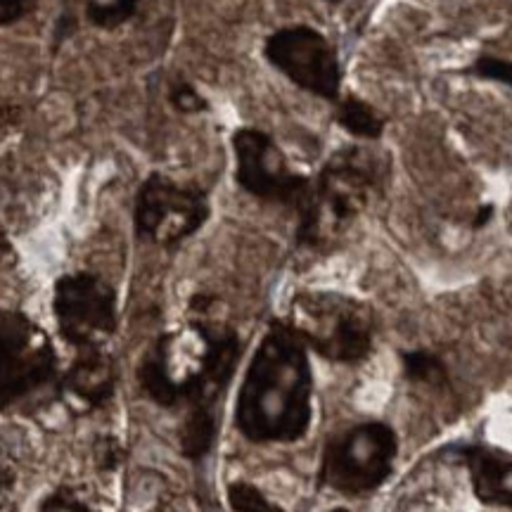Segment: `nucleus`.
Returning a JSON list of instances; mask_svg holds the SVG:
<instances>
[{
	"label": "nucleus",
	"mask_w": 512,
	"mask_h": 512,
	"mask_svg": "<svg viewBox=\"0 0 512 512\" xmlns=\"http://www.w3.org/2000/svg\"><path fill=\"white\" fill-rule=\"evenodd\" d=\"M240 432L252 441H294L311 420V368L304 342L275 323L249 363L238 411Z\"/></svg>",
	"instance_id": "obj_1"
},
{
	"label": "nucleus",
	"mask_w": 512,
	"mask_h": 512,
	"mask_svg": "<svg viewBox=\"0 0 512 512\" xmlns=\"http://www.w3.org/2000/svg\"><path fill=\"white\" fill-rule=\"evenodd\" d=\"M240 358V339L226 325H183L155 344L140 368L143 389L157 403H209L226 387Z\"/></svg>",
	"instance_id": "obj_2"
},
{
	"label": "nucleus",
	"mask_w": 512,
	"mask_h": 512,
	"mask_svg": "<svg viewBox=\"0 0 512 512\" xmlns=\"http://www.w3.org/2000/svg\"><path fill=\"white\" fill-rule=\"evenodd\" d=\"M384 176L387 164L377 152L347 147L332 155L299 204V242L311 249L332 245L373 202Z\"/></svg>",
	"instance_id": "obj_3"
},
{
	"label": "nucleus",
	"mask_w": 512,
	"mask_h": 512,
	"mask_svg": "<svg viewBox=\"0 0 512 512\" xmlns=\"http://www.w3.org/2000/svg\"><path fill=\"white\" fill-rule=\"evenodd\" d=\"M290 328L304 344L335 363L363 361L375 342L370 306L335 292L299 294L292 302Z\"/></svg>",
	"instance_id": "obj_4"
},
{
	"label": "nucleus",
	"mask_w": 512,
	"mask_h": 512,
	"mask_svg": "<svg viewBox=\"0 0 512 512\" xmlns=\"http://www.w3.org/2000/svg\"><path fill=\"white\" fill-rule=\"evenodd\" d=\"M396 453L399 441L392 427L384 422H363L325 448L320 479L339 494H368L392 475Z\"/></svg>",
	"instance_id": "obj_5"
},
{
	"label": "nucleus",
	"mask_w": 512,
	"mask_h": 512,
	"mask_svg": "<svg viewBox=\"0 0 512 512\" xmlns=\"http://www.w3.org/2000/svg\"><path fill=\"white\" fill-rule=\"evenodd\" d=\"M55 349L34 320L0 311V403L27 399L55 377Z\"/></svg>",
	"instance_id": "obj_6"
},
{
	"label": "nucleus",
	"mask_w": 512,
	"mask_h": 512,
	"mask_svg": "<svg viewBox=\"0 0 512 512\" xmlns=\"http://www.w3.org/2000/svg\"><path fill=\"white\" fill-rule=\"evenodd\" d=\"M53 311L62 337L76 349H102L117 330V297L93 273H72L57 280Z\"/></svg>",
	"instance_id": "obj_7"
},
{
	"label": "nucleus",
	"mask_w": 512,
	"mask_h": 512,
	"mask_svg": "<svg viewBox=\"0 0 512 512\" xmlns=\"http://www.w3.org/2000/svg\"><path fill=\"white\" fill-rule=\"evenodd\" d=\"M209 219L207 195L195 185H181L162 174L140 185L136 200V230L155 245H176Z\"/></svg>",
	"instance_id": "obj_8"
},
{
	"label": "nucleus",
	"mask_w": 512,
	"mask_h": 512,
	"mask_svg": "<svg viewBox=\"0 0 512 512\" xmlns=\"http://www.w3.org/2000/svg\"><path fill=\"white\" fill-rule=\"evenodd\" d=\"M266 60L287 79L318 98L335 100L342 86L335 48L323 34L311 27H287L275 31L266 41Z\"/></svg>",
	"instance_id": "obj_9"
},
{
	"label": "nucleus",
	"mask_w": 512,
	"mask_h": 512,
	"mask_svg": "<svg viewBox=\"0 0 512 512\" xmlns=\"http://www.w3.org/2000/svg\"><path fill=\"white\" fill-rule=\"evenodd\" d=\"M238 183L259 200L302 204L309 181L294 174L275 140L259 128H240L233 136Z\"/></svg>",
	"instance_id": "obj_10"
},
{
	"label": "nucleus",
	"mask_w": 512,
	"mask_h": 512,
	"mask_svg": "<svg viewBox=\"0 0 512 512\" xmlns=\"http://www.w3.org/2000/svg\"><path fill=\"white\" fill-rule=\"evenodd\" d=\"M117 370L102 349H86L62 377L60 394L76 413H93L112 399Z\"/></svg>",
	"instance_id": "obj_11"
},
{
	"label": "nucleus",
	"mask_w": 512,
	"mask_h": 512,
	"mask_svg": "<svg viewBox=\"0 0 512 512\" xmlns=\"http://www.w3.org/2000/svg\"><path fill=\"white\" fill-rule=\"evenodd\" d=\"M465 463L479 501L512 508V456L477 446L465 453Z\"/></svg>",
	"instance_id": "obj_12"
},
{
	"label": "nucleus",
	"mask_w": 512,
	"mask_h": 512,
	"mask_svg": "<svg viewBox=\"0 0 512 512\" xmlns=\"http://www.w3.org/2000/svg\"><path fill=\"white\" fill-rule=\"evenodd\" d=\"M214 434H216V420H214V413H211L209 403H197V406H192L190 418L185 420L183 432H181V444H183L185 456L192 460L202 458L211 448V444H214Z\"/></svg>",
	"instance_id": "obj_13"
},
{
	"label": "nucleus",
	"mask_w": 512,
	"mask_h": 512,
	"mask_svg": "<svg viewBox=\"0 0 512 512\" xmlns=\"http://www.w3.org/2000/svg\"><path fill=\"white\" fill-rule=\"evenodd\" d=\"M339 126H344L351 136L375 140L382 136L384 131V119L377 114L368 102L358 98H344L342 105L337 110Z\"/></svg>",
	"instance_id": "obj_14"
},
{
	"label": "nucleus",
	"mask_w": 512,
	"mask_h": 512,
	"mask_svg": "<svg viewBox=\"0 0 512 512\" xmlns=\"http://www.w3.org/2000/svg\"><path fill=\"white\" fill-rule=\"evenodd\" d=\"M143 0H86V15L95 27L117 29L136 15Z\"/></svg>",
	"instance_id": "obj_15"
},
{
	"label": "nucleus",
	"mask_w": 512,
	"mask_h": 512,
	"mask_svg": "<svg viewBox=\"0 0 512 512\" xmlns=\"http://www.w3.org/2000/svg\"><path fill=\"white\" fill-rule=\"evenodd\" d=\"M403 368H406V375L413 382L432 384V387H439V384L446 382V366L432 351H408V354H403Z\"/></svg>",
	"instance_id": "obj_16"
},
{
	"label": "nucleus",
	"mask_w": 512,
	"mask_h": 512,
	"mask_svg": "<svg viewBox=\"0 0 512 512\" xmlns=\"http://www.w3.org/2000/svg\"><path fill=\"white\" fill-rule=\"evenodd\" d=\"M228 505L233 512H283L249 482H235L228 486Z\"/></svg>",
	"instance_id": "obj_17"
},
{
	"label": "nucleus",
	"mask_w": 512,
	"mask_h": 512,
	"mask_svg": "<svg viewBox=\"0 0 512 512\" xmlns=\"http://www.w3.org/2000/svg\"><path fill=\"white\" fill-rule=\"evenodd\" d=\"M472 72L477 76H484V79L501 81L505 86L512 88V64L501 60V57H479V60L472 64Z\"/></svg>",
	"instance_id": "obj_18"
},
{
	"label": "nucleus",
	"mask_w": 512,
	"mask_h": 512,
	"mask_svg": "<svg viewBox=\"0 0 512 512\" xmlns=\"http://www.w3.org/2000/svg\"><path fill=\"white\" fill-rule=\"evenodd\" d=\"M171 102H174L176 110L181 112H202L207 110V102L195 88L188 86V83H178V86L171 88Z\"/></svg>",
	"instance_id": "obj_19"
},
{
	"label": "nucleus",
	"mask_w": 512,
	"mask_h": 512,
	"mask_svg": "<svg viewBox=\"0 0 512 512\" xmlns=\"http://www.w3.org/2000/svg\"><path fill=\"white\" fill-rule=\"evenodd\" d=\"M38 512H93V510L83 501H79L74 494H69V491H57V494L48 496L46 501H43L41 510Z\"/></svg>",
	"instance_id": "obj_20"
},
{
	"label": "nucleus",
	"mask_w": 512,
	"mask_h": 512,
	"mask_svg": "<svg viewBox=\"0 0 512 512\" xmlns=\"http://www.w3.org/2000/svg\"><path fill=\"white\" fill-rule=\"evenodd\" d=\"M36 0H0V27L19 22L34 10Z\"/></svg>",
	"instance_id": "obj_21"
},
{
	"label": "nucleus",
	"mask_w": 512,
	"mask_h": 512,
	"mask_svg": "<svg viewBox=\"0 0 512 512\" xmlns=\"http://www.w3.org/2000/svg\"><path fill=\"white\" fill-rule=\"evenodd\" d=\"M12 259H15V254H12V245L8 240V233H5V228L0 226V273L8 271Z\"/></svg>",
	"instance_id": "obj_22"
},
{
	"label": "nucleus",
	"mask_w": 512,
	"mask_h": 512,
	"mask_svg": "<svg viewBox=\"0 0 512 512\" xmlns=\"http://www.w3.org/2000/svg\"><path fill=\"white\" fill-rule=\"evenodd\" d=\"M12 484H15V477H12V472L8 470V467L0 463V501L10 494Z\"/></svg>",
	"instance_id": "obj_23"
},
{
	"label": "nucleus",
	"mask_w": 512,
	"mask_h": 512,
	"mask_svg": "<svg viewBox=\"0 0 512 512\" xmlns=\"http://www.w3.org/2000/svg\"><path fill=\"white\" fill-rule=\"evenodd\" d=\"M335 512H344V510H335Z\"/></svg>",
	"instance_id": "obj_24"
}]
</instances>
